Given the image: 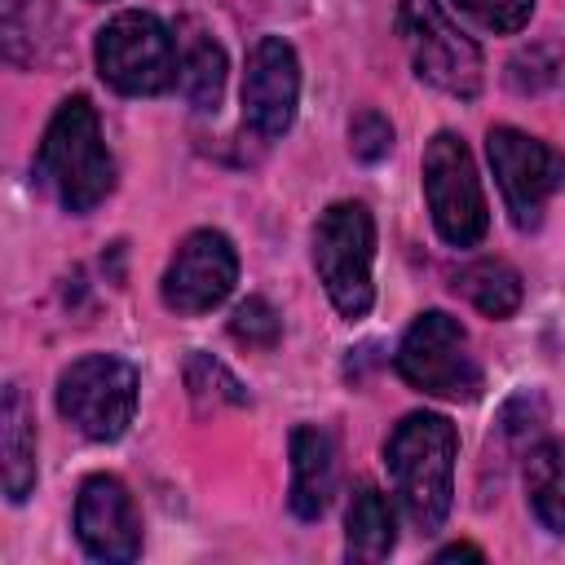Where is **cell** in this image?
Returning a JSON list of instances; mask_svg holds the SVG:
<instances>
[{"instance_id": "1", "label": "cell", "mask_w": 565, "mask_h": 565, "mask_svg": "<svg viewBox=\"0 0 565 565\" xmlns=\"http://www.w3.org/2000/svg\"><path fill=\"white\" fill-rule=\"evenodd\" d=\"M455 455L459 437L455 424L437 411H415L406 415L388 441H384V468L393 481V494L406 512V521L419 534L441 530L455 503Z\"/></svg>"}, {"instance_id": "2", "label": "cell", "mask_w": 565, "mask_h": 565, "mask_svg": "<svg viewBox=\"0 0 565 565\" xmlns=\"http://www.w3.org/2000/svg\"><path fill=\"white\" fill-rule=\"evenodd\" d=\"M35 177L66 212H93L115 190V159L88 97H66L35 150Z\"/></svg>"}, {"instance_id": "3", "label": "cell", "mask_w": 565, "mask_h": 565, "mask_svg": "<svg viewBox=\"0 0 565 565\" xmlns=\"http://www.w3.org/2000/svg\"><path fill=\"white\" fill-rule=\"evenodd\" d=\"M375 216L366 203H331L313 225V269L340 318H366L375 305Z\"/></svg>"}, {"instance_id": "4", "label": "cell", "mask_w": 565, "mask_h": 565, "mask_svg": "<svg viewBox=\"0 0 565 565\" xmlns=\"http://www.w3.org/2000/svg\"><path fill=\"white\" fill-rule=\"evenodd\" d=\"M93 57H97L102 79L124 97H154V93L172 88L177 84V66H181L172 31L146 9L115 13L97 31Z\"/></svg>"}, {"instance_id": "5", "label": "cell", "mask_w": 565, "mask_h": 565, "mask_svg": "<svg viewBox=\"0 0 565 565\" xmlns=\"http://www.w3.org/2000/svg\"><path fill=\"white\" fill-rule=\"evenodd\" d=\"M393 371L415 393H428L441 402H472L481 393V366L468 349V331L459 327V318L441 309H428L406 327L393 353Z\"/></svg>"}, {"instance_id": "6", "label": "cell", "mask_w": 565, "mask_h": 565, "mask_svg": "<svg viewBox=\"0 0 565 565\" xmlns=\"http://www.w3.org/2000/svg\"><path fill=\"white\" fill-rule=\"evenodd\" d=\"M397 35L424 84L459 102H472L481 93V49L450 22L441 0H397Z\"/></svg>"}, {"instance_id": "7", "label": "cell", "mask_w": 565, "mask_h": 565, "mask_svg": "<svg viewBox=\"0 0 565 565\" xmlns=\"http://www.w3.org/2000/svg\"><path fill=\"white\" fill-rule=\"evenodd\" d=\"M57 411L88 441H115L137 411V366L115 353H84L57 375Z\"/></svg>"}, {"instance_id": "8", "label": "cell", "mask_w": 565, "mask_h": 565, "mask_svg": "<svg viewBox=\"0 0 565 565\" xmlns=\"http://www.w3.org/2000/svg\"><path fill=\"white\" fill-rule=\"evenodd\" d=\"M424 199L437 234L450 247H477L490 230L486 190L472 163V150L455 132H437L424 146Z\"/></svg>"}, {"instance_id": "9", "label": "cell", "mask_w": 565, "mask_h": 565, "mask_svg": "<svg viewBox=\"0 0 565 565\" xmlns=\"http://www.w3.org/2000/svg\"><path fill=\"white\" fill-rule=\"evenodd\" d=\"M486 154H490L494 181L503 190V203L512 212V225L534 230L543 221L547 199L565 185V154L521 128H508V124L490 128Z\"/></svg>"}, {"instance_id": "10", "label": "cell", "mask_w": 565, "mask_h": 565, "mask_svg": "<svg viewBox=\"0 0 565 565\" xmlns=\"http://www.w3.org/2000/svg\"><path fill=\"white\" fill-rule=\"evenodd\" d=\"M238 282V252L221 230H194L177 243L159 296L172 313H207L216 309Z\"/></svg>"}, {"instance_id": "11", "label": "cell", "mask_w": 565, "mask_h": 565, "mask_svg": "<svg viewBox=\"0 0 565 565\" xmlns=\"http://www.w3.org/2000/svg\"><path fill=\"white\" fill-rule=\"evenodd\" d=\"M75 539L93 561L128 565L141 556V516L128 486L110 472L84 477L75 494Z\"/></svg>"}, {"instance_id": "12", "label": "cell", "mask_w": 565, "mask_h": 565, "mask_svg": "<svg viewBox=\"0 0 565 565\" xmlns=\"http://www.w3.org/2000/svg\"><path fill=\"white\" fill-rule=\"evenodd\" d=\"M300 106V62L282 35H260L243 71V124L256 137H282Z\"/></svg>"}, {"instance_id": "13", "label": "cell", "mask_w": 565, "mask_h": 565, "mask_svg": "<svg viewBox=\"0 0 565 565\" xmlns=\"http://www.w3.org/2000/svg\"><path fill=\"white\" fill-rule=\"evenodd\" d=\"M335 494V441L331 433L300 424L291 428V490L287 503L300 521H318Z\"/></svg>"}, {"instance_id": "14", "label": "cell", "mask_w": 565, "mask_h": 565, "mask_svg": "<svg viewBox=\"0 0 565 565\" xmlns=\"http://www.w3.org/2000/svg\"><path fill=\"white\" fill-rule=\"evenodd\" d=\"M0 459H4V494H9V503H22L35 490V411H31L22 384H4Z\"/></svg>"}, {"instance_id": "15", "label": "cell", "mask_w": 565, "mask_h": 565, "mask_svg": "<svg viewBox=\"0 0 565 565\" xmlns=\"http://www.w3.org/2000/svg\"><path fill=\"white\" fill-rule=\"evenodd\" d=\"M397 543V516L380 486L358 481L349 508H344V547L353 561H384Z\"/></svg>"}, {"instance_id": "16", "label": "cell", "mask_w": 565, "mask_h": 565, "mask_svg": "<svg viewBox=\"0 0 565 565\" xmlns=\"http://www.w3.org/2000/svg\"><path fill=\"white\" fill-rule=\"evenodd\" d=\"M455 291L486 318H512L521 309V296H525L521 274L499 256H481V260L463 265L455 274Z\"/></svg>"}, {"instance_id": "17", "label": "cell", "mask_w": 565, "mask_h": 565, "mask_svg": "<svg viewBox=\"0 0 565 565\" xmlns=\"http://www.w3.org/2000/svg\"><path fill=\"white\" fill-rule=\"evenodd\" d=\"M525 494L543 530H565V441H534L525 450Z\"/></svg>"}, {"instance_id": "18", "label": "cell", "mask_w": 565, "mask_h": 565, "mask_svg": "<svg viewBox=\"0 0 565 565\" xmlns=\"http://www.w3.org/2000/svg\"><path fill=\"white\" fill-rule=\"evenodd\" d=\"M177 88L194 110H216L225 93V49L207 35L190 40L177 66Z\"/></svg>"}, {"instance_id": "19", "label": "cell", "mask_w": 565, "mask_h": 565, "mask_svg": "<svg viewBox=\"0 0 565 565\" xmlns=\"http://www.w3.org/2000/svg\"><path fill=\"white\" fill-rule=\"evenodd\" d=\"M185 388L199 406H247V388L212 353H190L185 358Z\"/></svg>"}, {"instance_id": "20", "label": "cell", "mask_w": 565, "mask_h": 565, "mask_svg": "<svg viewBox=\"0 0 565 565\" xmlns=\"http://www.w3.org/2000/svg\"><path fill=\"white\" fill-rule=\"evenodd\" d=\"M230 335L247 349H274L282 335V318L265 296H247L230 318Z\"/></svg>"}, {"instance_id": "21", "label": "cell", "mask_w": 565, "mask_h": 565, "mask_svg": "<svg viewBox=\"0 0 565 565\" xmlns=\"http://www.w3.org/2000/svg\"><path fill=\"white\" fill-rule=\"evenodd\" d=\"M499 428H503V437L516 441V446H525L530 437H539V433L547 428V402H543V393H534V388L512 393V397L503 402V411H499Z\"/></svg>"}, {"instance_id": "22", "label": "cell", "mask_w": 565, "mask_h": 565, "mask_svg": "<svg viewBox=\"0 0 565 565\" xmlns=\"http://www.w3.org/2000/svg\"><path fill=\"white\" fill-rule=\"evenodd\" d=\"M459 13H468L477 26L494 31V35H512L530 22L534 0H455Z\"/></svg>"}, {"instance_id": "23", "label": "cell", "mask_w": 565, "mask_h": 565, "mask_svg": "<svg viewBox=\"0 0 565 565\" xmlns=\"http://www.w3.org/2000/svg\"><path fill=\"white\" fill-rule=\"evenodd\" d=\"M556 71H561V57L547 44H530L508 62V79L516 93H543L556 79Z\"/></svg>"}, {"instance_id": "24", "label": "cell", "mask_w": 565, "mask_h": 565, "mask_svg": "<svg viewBox=\"0 0 565 565\" xmlns=\"http://www.w3.org/2000/svg\"><path fill=\"white\" fill-rule=\"evenodd\" d=\"M349 150H353V159H362V163H380L388 150H393V124L380 115V110H358L353 119H349Z\"/></svg>"}, {"instance_id": "25", "label": "cell", "mask_w": 565, "mask_h": 565, "mask_svg": "<svg viewBox=\"0 0 565 565\" xmlns=\"http://www.w3.org/2000/svg\"><path fill=\"white\" fill-rule=\"evenodd\" d=\"M0 9H4V53H9V62H26L35 53L40 0H0Z\"/></svg>"}, {"instance_id": "26", "label": "cell", "mask_w": 565, "mask_h": 565, "mask_svg": "<svg viewBox=\"0 0 565 565\" xmlns=\"http://www.w3.org/2000/svg\"><path fill=\"white\" fill-rule=\"evenodd\" d=\"M437 561H481V547H472V543H450V547L437 552Z\"/></svg>"}]
</instances>
